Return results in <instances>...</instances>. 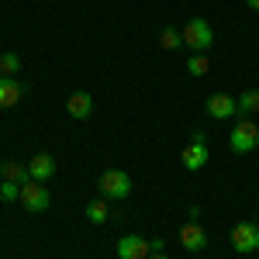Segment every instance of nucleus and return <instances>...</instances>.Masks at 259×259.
I'll return each mask as SVG.
<instances>
[{
	"label": "nucleus",
	"mask_w": 259,
	"mask_h": 259,
	"mask_svg": "<svg viewBox=\"0 0 259 259\" xmlns=\"http://www.w3.org/2000/svg\"><path fill=\"white\" fill-rule=\"evenodd\" d=\"M180 35H183V45L194 49V52L211 49V41H214V31H211V24H207L204 18H190V21H187V28H183Z\"/></svg>",
	"instance_id": "obj_1"
},
{
	"label": "nucleus",
	"mask_w": 259,
	"mask_h": 259,
	"mask_svg": "<svg viewBox=\"0 0 259 259\" xmlns=\"http://www.w3.org/2000/svg\"><path fill=\"white\" fill-rule=\"evenodd\" d=\"M100 190H104V197H111V200H124L132 194V177L124 169H104L100 173Z\"/></svg>",
	"instance_id": "obj_2"
},
{
	"label": "nucleus",
	"mask_w": 259,
	"mask_h": 259,
	"mask_svg": "<svg viewBox=\"0 0 259 259\" xmlns=\"http://www.w3.org/2000/svg\"><path fill=\"white\" fill-rule=\"evenodd\" d=\"M256 145H259V128H256L249 118H242L239 124L232 128V152L245 156V152H252Z\"/></svg>",
	"instance_id": "obj_3"
},
{
	"label": "nucleus",
	"mask_w": 259,
	"mask_h": 259,
	"mask_svg": "<svg viewBox=\"0 0 259 259\" xmlns=\"http://www.w3.org/2000/svg\"><path fill=\"white\" fill-rule=\"evenodd\" d=\"M232 249H235V252H256L259 249V225L239 221V225L232 228Z\"/></svg>",
	"instance_id": "obj_4"
},
{
	"label": "nucleus",
	"mask_w": 259,
	"mask_h": 259,
	"mask_svg": "<svg viewBox=\"0 0 259 259\" xmlns=\"http://www.w3.org/2000/svg\"><path fill=\"white\" fill-rule=\"evenodd\" d=\"M21 204H24L31 214H41V211L49 207V190L41 187L38 180H28V183H21Z\"/></svg>",
	"instance_id": "obj_5"
},
{
	"label": "nucleus",
	"mask_w": 259,
	"mask_h": 259,
	"mask_svg": "<svg viewBox=\"0 0 259 259\" xmlns=\"http://www.w3.org/2000/svg\"><path fill=\"white\" fill-rule=\"evenodd\" d=\"M114 252H118V259H149V239H142V235H124V239H118V245H114Z\"/></svg>",
	"instance_id": "obj_6"
},
{
	"label": "nucleus",
	"mask_w": 259,
	"mask_h": 259,
	"mask_svg": "<svg viewBox=\"0 0 259 259\" xmlns=\"http://www.w3.org/2000/svg\"><path fill=\"white\" fill-rule=\"evenodd\" d=\"M180 242H183L187 252H200V249L207 245V232L200 228L197 221H187V225L180 228Z\"/></svg>",
	"instance_id": "obj_7"
},
{
	"label": "nucleus",
	"mask_w": 259,
	"mask_h": 259,
	"mask_svg": "<svg viewBox=\"0 0 259 259\" xmlns=\"http://www.w3.org/2000/svg\"><path fill=\"white\" fill-rule=\"evenodd\" d=\"M207 114H211V118H218V121L232 118V114H239V100L228 97V94H214V97L207 100Z\"/></svg>",
	"instance_id": "obj_8"
},
{
	"label": "nucleus",
	"mask_w": 259,
	"mask_h": 259,
	"mask_svg": "<svg viewBox=\"0 0 259 259\" xmlns=\"http://www.w3.org/2000/svg\"><path fill=\"white\" fill-rule=\"evenodd\" d=\"M28 173H31V180L45 183V180H52V177H56V159H52L49 152H38L35 159L28 162Z\"/></svg>",
	"instance_id": "obj_9"
},
{
	"label": "nucleus",
	"mask_w": 259,
	"mask_h": 259,
	"mask_svg": "<svg viewBox=\"0 0 259 259\" xmlns=\"http://www.w3.org/2000/svg\"><path fill=\"white\" fill-rule=\"evenodd\" d=\"M204 162H207V142H190L183 149V166L190 173H197V169H204Z\"/></svg>",
	"instance_id": "obj_10"
},
{
	"label": "nucleus",
	"mask_w": 259,
	"mask_h": 259,
	"mask_svg": "<svg viewBox=\"0 0 259 259\" xmlns=\"http://www.w3.org/2000/svg\"><path fill=\"white\" fill-rule=\"evenodd\" d=\"M24 97V87L14 76H0V107H14Z\"/></svg>",
	"instance_id": "obj_11"
},
{
	"label": "nucleus",
	"mask_w": 259,
	"mask_h": 259,
	"mask_svg": "<svg viewBox=\"0 0 259 259\" xmlns=\"http://www.w3.org/2000/svg\"><path fill=\"white\" fill-rule=\"evenodd\" d=\"M66 111H69L73 118H87V114L94 111V97H90L87 90H76L73 97L66 100Z\"/></svg>",
	"instance_id": "obj_12"
},
{
	"label": "nucleus",
	"mask_w": 259,
	"mask_h": 259,
	"mask_svg": "<svg viewBox=\"0 0 259 259\" xmlns=\"http://www.w3.org/2000/svg\"><path fill=\"white\" fill-rule=\"evenodd\" d=\"M0 177L11 180V183H28V180H31V173H28V166H21V162L4 159V162H0Z\"/></svg>",
	"instance_id": "obj_13"
},
{
	"label": "nucleus",
	"mask_w": 259,
	"mask_h": 259,
	"mask_svg": "<svg viewBox=\"0 0 259 259\" xmlns=\"http://www.w3.org/2000/svg\"><path fill=\"white\" fill-rule=\"evenodd\" d=\"M239 114H259V90H245L239 97Z\"/></svg>",
	"instance_id": "obj_14"
},
{
	"label": "nucleus",
	"mask_w": 259,
	"mask_h": 259,
	"mask_svg": "<svg viewBox=\"0 0 259 259\" xmlns=\"http://www.w3.org/2000/svg\"><path fill=\"white\" fill-rule=\"evenodd\" d=\"M87 218L94 221V225H104L107 221V200H90L87 204Z\"/></svg>",
	"instance_id": "obj_15"
},
{
	"label": "nucleus",
	"mask_w": 259,
	"mask_h": 259,
	"mask_svg": "<svg viewBox=\"0 0 259 259\" xmlns=\"http://www.w3.org/2000/svg\"><path fill=\"white\" fill-rule=\"evenodd\" d=\"M187 69H190V73H194V76H204V73H207V69H211V59H207V56H204V52H194V56H190V59H187Z\"/></svg>",
	"instance_id": "obj_16"
},
{
	"label": "nucleus",
	"mask_w": 259,
	"mask_h": 259,
	"mask_svg": "<svg viewBox=\"0 0 259 259\" xmlns=\"http://www.w3.org/2000/svg\"><path fill=\"white\" fill-rule=\"evenodd\" d=\"M159 45L173 52V49H180V45H183V35H180L177 28H162V31H159Z\"/></svg>",
	"instance_id": "obj_17"
},
{
	"label": "nucleus",
	"mask_w": 259,
	"mask_h": 259,
	"mask_svg": "<svg viewBox=\"0 0 259 259\" xmlns=\"http://www.w3.org/2000/svg\"><path fill=\"white\" fill-rule=\"evenodd\" d=\"M18 69H21V59L14 52H4V56H0V76H14Z\"/></svg>",
	"instance_id": "obj_18"
},
{
	"label": "nucleus",
	"mask_w": 259,
	"mask_h": 259,
	"mask_svg": "<svg viewBox=\"0 0 259 259\" xmlns=\"http://www.w3.org/2000/svg\"><path fill=\"white\" fill-rule=\"evenodd\" d=\"M0 200H21V183L4 180V187H0Z\"/></svg>",
	"instance_id": "obj_19"
},
{
	"label": "nucleus",
	"mask_w": 259,
	"mask_h": 259,
	"mask_svg": "<svg viewBox=\"0 0 259 259\" xmlns=\"http://www.w3.org/2000/svg\"><path fill=\"white\" fill-rule=\"evenodd\" d=\"M149 249H152V252H162V249H166V242H162V239H152V242H149Z\"/></svg>",
	"instance_id": "obj_20"
},
{
	"label": "nucleus",
	"mask_w": 259,
	"mask_h": 259,
	"mask_svg": "<svg viewBox=\"0 0 259 259\" xmlns=\"http://www.w3.org/2000/svg\"><path fill=\"white\" fill-rule=\"evenodd\" d=\"M245 4H249V7H252V11H259V0H245Z\"/></svg>",
	"instance_id": "obj_21"
},
{
	"label": "nucleus",
	"mask_w": 259,
	"mask_h": 259,
	"mask_svg": "<svg viewBox=\"0 0 259 259\" xmlns=\"http://www.w3.org/2000/svg\"><path fill=\"white\" fill-rule=\"evenodd\" d=\"M149 259H166V256H162V252H149Z\"/></svg>",
	"instance_id": "obj_22"
}]
</instances>
